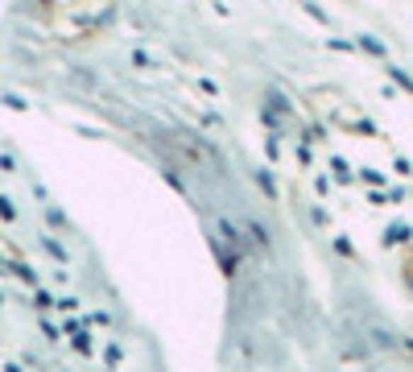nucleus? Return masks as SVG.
<instances>
[{
	"label": "nucleus",
	"instance_id": "nucleus-6",
	"mask_svg": "<svg viewBox=\"0 0 413 372\" xmlns=\"http://www.w3.org/2000/svg\"><path fill=\"white\" fill-rule=\"evenodd\" d=\"M244 236H252L256 240V248H268V232H265V223H244Z\"/></svg>",
	"mask_w": 413,
	"mask_h": 372
},
{
	"label": "nucleus",
	"instance_id": "nucleus-16",
	"mask_svg": "<svg viewBox=\"0 0 413 372\" xmlns=\"http://www.w3.org/2000/svg\"><path fill=\"white\" fill-rule=\"evenodd\" d=\"M310 215H315V223H318V227H322V223L331 220V215H327V207H315V211H310Z\"/></svg>",
	"mask_w": 413,
	"mask_h": 372
},
{
	"label": "nucleus",
	"instance_id": "nucleus-11",
	"mask_svg": "<svg viewBox=\"0 0 413 372\" xmlns=\"http://www.w3.org/2000/svg\"><path fill=\"white\" fill-rule=\"evenodd\" d=\"M335 252H339V257H347V261H356V248L347 244L343 236H339V240H335Z\"/></svg>",
	"mask_w": 413,
	"mask_h": 372
},
{
	"label": "nucleus",
	"instance_id": "nucleus-12",
	"mask_svg": "<svg viewBox=\"0 0 413 372\" xmlns=\"http://www.w3.org/2000/svg\"><path fill=\"white\" fill-rule=\"evenodd\" d=\"M327 46H331V50H339V54H351V50H356V42H343V38H331Z\"/></svg>",
	"mask_w": 413,
	"mask_h": 372
},
{
	"label": "nucleus",
	"instance_id": "nucleus-14",
	"mask_svg": "<svg viewBox=\"0 0 413 372\" xmlns=\"http://www.w3.org/2000/svg\"><path fill=\"white\" fill-rule=\"evenodd\" d=\"M132 62H137L141 71H153V62H149V54H145V50H137V54H132Z\"/></svg>",
	"mask_w": 413,
	"mask_h": 372
},
{
	"label": "nucleus",
	"instance_id": "nucleus-10",
	"mask_svg": "<svg viewBox=\"0 0 413 372\" xmlns=\"http://www.w3.org/2000/svg\"><path fill=\"white\" fill-rule=\"evenodd\" d=\"M360 178H364L368 186H385V174L380 170H360Z\"/></svg>",
	"mask_w": 413,
	"mask_h": 372
},
{
	"label": "nucleus",
	"instance_id": "nucleus-4",
	"mask_svg": "<svg viewBox=\"0 0 413 372\" xmlns=\"http://www.w3.org/2000/svg\"><path fill=\"white\" fill-rule=\"evenodd\" d=\"M356 46H360V50H368L372 58H385V54H389V50H385V42H380V38H372V33H364V38H360Z\"/></svg>",
	"mask_w": 413,
	"mask_h": 372
},
{
	"label": "nucleus",
	"instance_id": "nucleus-1",
	"mask_svg": "<svg viewBox=\"0 0 413 372\" xmlns=\"http://www.w3.org/2000/svg\"><path fill=\"white\" fill-rule=\"evenodd\" d=\"M405 240H413V227H405V223H392L389 232L380 236V244L385 248H397V244H405Z\"/></svg>",
	"mask_w": 413,
	"mask_h": 372
},
{
	"label": "nucleus",
	"instance_id": "nucleus-8",
	"mask_svg": "<svg viewBox=\"0 0 413 372\" xmlns=\"http://www.w3.org/2000/svg\"><path fill=\"white\" fill-rule=\"evenodd\" d=\"M331 170H335V182H351L356 174H351V166L343 162V157H331Z\"/></svg>",
	"mask_w": 413,
	"mask_h": 372
},
{
	"label": "nucleus",
	"instance_id": "nucleus-13",
	"mask_svg": "<svg viewBox=\"0 0 413 372\" xmlns=\"http://www.w3.org/2000/svg\"><path fill=\"white\" fill-rule=\"evenodd\" d=\"M298 162H302V166H310V162H315V157H310V141H302V145H298Z\"/></svg>",
	"mask_w": 413,
	"mask_h": 372
},
{
	"label": "nucleus",
	"instance_id": "nucleus-7",
	"mask_svg": "<svg viewBox=\"0 0 413 372\" xmlns=\"http://www.w3.org/2000/svg\"><path fill=\"white\" fill-rule=\"evenodd\" d=\"M385 71H389V79L397 83V87H401V91H409V96H413V79L401 71V67H385Z\"/></svg>",
	"mask_w": 413,
	"mask_h": 372
},
{
	"label": "nucleus",
	"instance_id": "nucleus-15",
	"mask_svg": "<svg viewBox=\"0 0 413 372\" xmlns=\"http://www.w3.org/2000/svg\"><path fill=\"white\" fill-rule=\"evenodd\" d=\"M103 356H108V364H120V344H112Z\"/></svg>",
	"mask_w": 413,
	"mask_h": 372
},
{
	"label": "nucleus",
	"instance_id": "nucleus-2",
	"mask_svg": "<svg viewBox=\"0 0 413 372\" xmlns=\"http://www.w3.org/2000/svg\"><path fill=\"white\" fill-rule=\"evenodd\" d=\"M339 124L347 128V133H360V137H376V124L364 120V116H343Z\"/></svg>",
	"mask_w": 413,
	"mask_h": 372
},
{
	"label": "nucleus",
	"instance_id": "nucleus-5",
	"mask_svg": "<svg viewBox=\"0 0 413 372\" xmlns=\"http://www.w3.org/2000/svg\"><path fill=\"white\" fill-rule=\"evenodd\" d=\"M265 99H268V108H273L277 116H285V120H290V112H293V108H290V99L281 96V91H268Z\"/></svg>",
	"mask_w": 413,
	"mask_h": 372
},
{
	"label": "nucleus",
	"instance_id": "nucleus-9",
	"mask_svg": "<svg viewBox=\"0 0 413 372\" xmlns=\"http://www.w3.org/2000/svg\"><path fill=\"white\" fill-rule=\"evenodd\" d=\"M265 153L273 157V162L281 157V141H277V133H268V137H265Z\"/></svg>",
	"mask_w": 413,
	"mask_h": 372
},
{
	"label": "nucleus",
	"instance_id": "nucleus-3",
	"mask_svg": "<svg viewBox=\"0 0 413 372\" xmlns=\"http://www.w3.org/2000/svg\"><path fill=\"white\" fill-rule=\"evenodd\" d=\"M252 178H256V186L265 191V198L277 203V182H273V174H268V170H252Z\"/></svg>",
	"mask_w": 413,
	"mask_h": 372
},
{
	"label": "nucleus",
	"instance_id": "nucleus-17",
	"mask_svg": "<svg viewBox=\"0 0 413 372\" xmlns=\"http://www.w3.org/2000/svg\"><path fill=\"white\" fill-rule=\"evenodd\" d=\"M409 351H413V339H409Z\"/></svg>",
	"mask_w": 413,
	"mask_h": 372
}]
</instances>
